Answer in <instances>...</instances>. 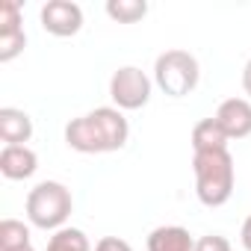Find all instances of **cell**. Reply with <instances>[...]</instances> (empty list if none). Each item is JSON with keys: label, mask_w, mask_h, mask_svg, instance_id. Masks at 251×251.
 Here are the masks:
<instances>
[{"label": "cell", "mask_w": 251, "mask_h": 251, "mask_svg": "<svg viewBox=\"0 0 251 251\" xmlns=\"http://www.w3.org/2000/svg\"><path fill=\"white\" fill-rule=\"evenodd\" d=\"M130 124L118 106H98L65 124V145L80 154H109L127 145Z\"/></svg>", "instance_id": "obj_1"}, {"label": "cell", "mask_w": 251, "mask_h": 251, "mask_svg": "<svg viewBox=\"0 0 251 251\" xmlns=\"http://www.w3.org/2000/svg\"><path fill=\"white\" fill-rule=\"evenodd\" d=\"M195 195L204 207H222L233 195V157L230 151H201L192 157Z\"/></svg>", "instance_id": "obj_2"}, {"label": "cell", "mask_w": 251, "mask_h": 251, "mask_svg": "<svg viewBox=\"0 0 251 251\" xmlns=\"http://www.w3.org/2000/svg\"><path fill=\"white\" fill-rule=\"evenodd\" d=\"M71 210H74L71 189L59 180H42L27 195V219H30V225H36L42 230L65 227Z\"/></svg>", "instance_id": "obj_3"}, {"label": "cell", "mask_w": 251, "mask_h": 251, "mask_svg": "<svg viewBox=\"0 0 251 251\" xmlns=\"http://www.w3.org/2000/svg\"><path fill=\"white\" fill-rule=\"evenodd\" d=\"M154 80L169 98H186L189 92H195L201 80L198 59L189 50H166L154 62Z\"/></svg>", "instance_id": "obj_4"}, {"label": "cell", "mask_w": 251, "mask_h": 251, "mask_svg": "<svg viewBox=\"0 0 251 251\" xmlns=\"http://www.w3.org/2000/svg\"><path fill=\"white\" fill-rule=\"evenodd\" d=\"M109 98L118 109H142L151 100V77L136 65H124L109 80Z\"/></svg>", "instance_id": "obj_5"}, {"label": "cell", "mask_w": 251, "mask_h": 251, "mask_svg": "<svg viewBox=\"0 0 251 251\" xmlns=\"http://www.w3.org/2000/svg\"><path fill=\"white\" fill-rule=\"evenodd\" d=\"M42 27L45 33L50 36H59V39H68V36H77L80 27H83V9L71 0H48L42 6Z\"/></svg>", "instance_id": "obj_6"}, {"label": "cell", "mask_w": 251, "mask_h": 251, "mask_svg": "<svg viewBox=\"0 0 251 251\" xmlns=\"http://www.w3.org/2000/svg\"><path fill=\"white\" fill-rule=\"evenodd\" d=\"M216 121L222 124V130L227 139H245L251 136V100L245 98H227L216 109Z\"/></svg>", "instance_id": "obj_7"}, {"label": "cell", "mask_w": 251, "mask_h": 251, "mask_svg": "<svg viewBox=\"0 0 251 251\" xmlns=\"http://www.w3.org/2000/svg\"><path fill=\"white\" fill-rule=\"evenodd\" d=\"M39 169V157L27 145H3L0 151V175L6 180H27Z\"/></svg>", "instance_id": "obj_8"}, {"label": "cell", "mask_w": 251, "mask_h": 251, "mask_svg": "<svg viewBox=\"0 0 251 251\" xmlns=\"http://www.w3.org/2000/svg\"><path fill=\"white\" fill-rule=\"evenodd\" d=\"M0 139L6 145H27L33 139V118L24 109L3 106L0 109Z\"/></svg>", "instance_id": "obj_9"}, {"label": "cell", "mask_w": 251, "mask_h": 251, "mask_svg": "<svg viewBox=\"0 0 251 251\" xmlns=\"http://www.w3.org/2000/svg\"><path fill=\"white\" fill-rule=\"evenodd\" d=\"M195 239L180 225H160L148 233V251H192Z\"/></svg>", "instance_id": "obj_10"}, {"label": "cell", "mask_w": 251, "mask_h": 251, "mask_svg": "<svg viewBox=\"0 0 251 251\" xmlns=\"http://www.w3.org/2000/svg\"><path fill=\"white\" fill-rule=\"evenodd\" d=\"M227 142L230 139L222 130V124L216 121V115L198 121L192 127V148H195V154H201V151H227Z\"/></svg>", "instance_id": "obj_11"}, {"label": "cell", "mask_w": 251, "mask_h": 251, "mask_svg": "<svg viewBox=\"0 0 251 251\" xmlns=\"http://www.w3.org/2000/svg\"><path fill=\"white\" fill-rule=\"evenodd\" d=\"M48 251H92L89 236L80 227H59L53 230V236L48 239Z\"/></svg>", "instance_id": "obj_12"}, {"label": "cell", "mask_w": 251, "mask_h": 251, "mask_svg": "<svg viewBox=\"0 0 251 251\" xmlns=\"http://www.w3.org/2000/svg\"><path fill=\"white\" fill-rule=\"evenodd\" d=\"M106 15L118 24H136L148 15V3L145 0H109Z\"/></svg>", "instance_id": "obj_13"}, {"label": "cell", "mask_w": 251, "mask_h": 251, "mask_svg": "<svg viewBox=\"0 0 251 251\" xmlns=\"http://www.w3.org/2000/svg\"><path fill=\"white\" fill-rule=\"evenodd\" d=\"M30 245V227L18 219H3L0 222V251H15Z\"/></svg>", "instance_id": "obj_14"}, {"label": "cell", "mask_w": 251, "mask_h": 251, "mask_svg": "<svg viewBox=\"0 0 251 251\" xmlns=\"http://www.w3.org/2000/svg\"><path fill=\"white\" fill-rule=\"evenodd\" d=\"M27 45L24 27H0V62H12Z\"/></svg>", "instance_id": "obj_15"}, {"label": "cell", "mask_w": 251, "mask_h": 251, "mask_svg": "<svg viewBox=\"0 0 251 251\" xmlns=\"http://www.w3.org/2000/svg\"><path fill=\"white\" fill-rule=\"evenodd\" d=\"M192 251H233V248H230V242L222 233H207V236L195 239V248Z\"/></svg>", "instance_id": "obj_16"}, {"label": "cell", "mask_w": 251, "mask_h": 251, "mask_svg": "<svg viewBox=\"0 0 251 251\" xmlns=\"http://www.w3.org/2000/svg\"><path fill=\"white\" fill-rule=\"evenodd\" d=\"M95 251H133V248H130V242H127V239H118V236H103V239L95 245Z\"/></svg>", "instance_id": "obj_17"}, {"label": "cell", "mask_w": 251, "mask_h": 251, "mask_svg": "<svg viewBox=\"0 0 251 251\" xmlns=\"http://www.w3.org/2000/svg\"><path fill=\"white\" fill-rule=\"evenodd\" d=\"M239 239H242V248L251 251V216L242 222V230H239Z\"/></svg>", "instance_id": "obj_18"}, {"label": "cell", "mask_w": 251, "mask_h": 251, "mask_svg": "<svg viewBox=\"0 0 251 251\" xmlns=\"http://www.w3.org/2000/svg\"><path fill=\"white\" fill-rule=\"evenodd\" d=\"M242 89H245V95L251 98V59H248L245 68H242Z\"/></svg>", "instance_id": "obj_19"}, {"label": "cell", "mask_w": 251, "mask_h": 251, "mask_svg": "<svg viewBox=\"0 0 251 251\" xmlns=\"http://www.w3.org/2000/svg\"><path fill=\"white\" fill-rule=\"evenodd\" d=\"M15 251H36V248H33V245H27V248H15Z\"/></svg>", "instance_id": "obj_20"}]
</instances>
